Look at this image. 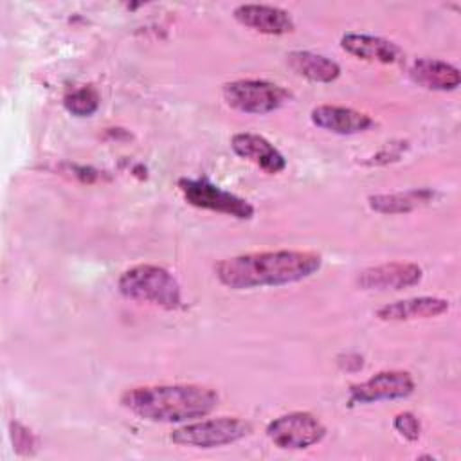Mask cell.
Instances as JSON below:
<instances>
[{
	"label": "cell",
	"instance_id": "16",
	"mask_svg": "<svg viewBox=\"0 0 461 461\" xmlns=\"http://www.w3.org/2000/svg\"><path fill=\"white\" fill-rule=\"evenodd\" d=\"M286 63L295 74L313 83H331L340 76L337 61L310 50H294L286 54Z\"/></svg>",
	"mask_w": 461,
	"mask_h": 461
},
{
	"label": "cell",
	"instance_id": "6",
	"mask_svg": "<svg viewBox=\"0 0 461 461\" xmlns=\"http://www.w3.org/2000/svg\"><path fill=\"white\" fill-rule=\"evenodd\" d=\"M178 187H180L185 202L191 203L193 207L223 212V214L234 216L238 220H250L254 216V207L247 200L211 184L209 180L180 178Z\"/></svg>",
	"mask_w": 461,
	"mask_h": 461
},
{
	"label": "cell",
	"instance_id": "7",
	"mask_svg": "<svg viewBox=\"0 0 461 461\" xmlns=\"http://www.w3.org/2000/svg\"><path fill=\"white\" fill-rule=\"evenodd\" d=\"M326 434L321 420L310 412H290L272 420L267 425V436L279 448L301 450L319 443Z\"/></svg>",
	"mask_w": 461,
	"mask_h": 461
},
{
	"label": "cell",
	"instance_id": "10",
	"mask_svg": "<svg viewBox=\"0 0 461 461\" xmlns=\"http://www.w3.org/2000/svg\"><path fill=\"white\" fill-rule=\"evenodd\" d=\"M234 18L261 34H286L295 27L288 11L267 4H241L234 9Z\"/></svg>",
	"mask_w": 461,
	"mask_h": 461
},
{
	"label": "cell",
	"instance_id": "12",
	"mask_svg": "<svg viewBox=\"0 0 461 461\" xmlns=\"http://www.w3.org/2000/svg\"><path fill=\"white\" fill-rule=\"evenodd\" d=\"M230 148L241 158L254 162L263 171L276 175L286 167V158L265 137L256 133H236L230 139Z\"/></svg>",
	"mask_w": 461,
	"mask_h": 461
},
{
	"label": "cell",
	"instance_id": "17",
	"mask_svg": "<svg viewBox=\"0 0 461 461\" xmlns=\"http://www.w3.org/2000/svg\"><path fill=\"white\" fill-rule=\"evenodd\" d=\"M434 193L430 189H412L405 193H391V194H375L369 196L371 209L384 214L407 212L420 205H425L432 200Z\"/></svg>",
	"mask_w": 461,
	"mask_h": 461
},
{
	"label": "cell",
	"instance_id": "18",
	"mask_svg": "<svg viewBox=\"0 0 461 461\" xmlns=\"http://www.w3.org/2000/svg\"><path fill=\"white\" fill-rule=\"evenodd\" d=\"M63 104L68 113H72L76 117H88L99 108V94L90 85L79 86L65 95Z\"/></svg>",
	"mask_w": 461,
	"mask_h": 461
},
{
	"label": "cell",
	"instance_id": "4",
	"mask_svg": "<svg viewBox=\"0 0 461 461\" xmlns=\"http://www.w3.org/2000/svg\"><path fill=\"white\" fill-rule=\"evenodd\" d=\"M221 94L230 108L254 115L270 113L292 99L286 88L265 79L230 81L223 85Z\"/></svg>",
	"mask_w": 461,
	"mask_h": 461
},
{
	"label": "cell",
	"instance_id": "3",
	"mask_svg": "<svg viewBox=\"0 0 461 461\" xmlns=\"http://www.w3.org/2000/svg\"><path fill=\"white\" fill-rule=\"evenodd\" d=\"M119 292L133 301L176 310L182 306V292L178 281L162 267L135 265L121 274L117 281Z\"/></svg>",
	"mask_w": 461,
	"mask_h": 461
},
{
	"label": "cell",
	"instance_id": "14",
	"mask_svg": "<svg viewBox=\"0 0 461 461\" xmlns=\"http://www.w3.org/2000/svg\"><path fill=\"white\" fill-rule=\"evenodd\" d=\"M409 74L416 85L427 90H439V92L456 90L461 83L459 70L454 65L436 58L416 59Z\"/></svg>",
	"mask_w": 461,
	"mask_h": 461
},
{
	"label": "cell",
	"instance_id": "8",
	"mask_svg": "<svg viewBox=\"0 0 461 461\" xmlns=\"http://www.w3.org/2000/svg\"><path fill=\"white\" fill-rule=\"evenodd\" d=\"M414 391V380L407 371H380L369 380L351 385L349 403H373L380 400L407 398Z\"/></svg>",
	"mask_w": 461,
	"mask_h": 461
},
{
	"label": "cell",
	"instance_id": "13",
	"mask_svg": "<svg viewBox=\"0 0 461 461\" xmlns=\"http://www.w3.org/2000/svg\"><path fill=\"white\" fill-rule=\"evenodd\" d=\"M340 47L351 56H357L358 59L384 65L398 61L402 54L400 47L394 41L364 32H346L340 38Z\"/></svg>",
	"mask_w": 461,
	"mask_h": 461
},
{
	"label": "cell",
	"instance_id": "2",
	"mask_svg": "<svg viewBox=\"0 0 461 461\" xmlns=\"http://www.w3.org/2000/svg\"><path fill=\"white\" fill-rule=\"evenodd\" d=\"M121 403L148 421L178 423L207 416L218 405V394L211 387L194 384L146 385L126 391Z\"/></svg>",
	"mask_w": 461,
	"mask_h": 461
},
{
	"label": "cell",
	"instance_id": "19",
	"mask_svg": "<svg viewBox=\"0 0 461 461\" xmlns=\"http://www.w3.org/2000/svg\"><path fill=\"white\" fill-rule=\"evenodd\" d=\"M9 430H11L13 447H14V450H16L18 454L27 456V454H32V452H34L38 441H36L34 434H32L27 427H23V425L18 423V421H13V423L9 425Z\"/></svg>",
	"mask_w": 461,
	"mask_h": 461
},
{
	"label": "cell",
	"instance_id": "9",
	"mask_svg": "<svg viewBox=\"0 0 461 461\" xmlns=\"http://www.w3.org/2000/svg\"><path fill=\"white\" fill-rule=\"evenodd\" d=\"M423 270L416 263H403V261H393L384 263L378 267H371L362 270L357 276V285L362 290H403L409 286H414L421 281Z\"/></svg>",
	"mask_w": 461,
	"mask_h": 461
},
{
	"label": "cell",
	"instance_id": "1",
	"mask_svg": "<svg viewBox=\"0 0 461 461\" xmlns=\"http://www.w3.org/2000/svg\"><path fill=\"white\" fill-rule=\"evenodd\" d=\"M322 258L310 250L252 252L221 259L214 272L221 285L232 290L281 286L315 274Z\"/></svg>",
	"mask_w": 461,
	"mask_h": 461
},
{
	"label": "cell",
	"instance_id": "5",
	"mask_svg": "<svg viewBox=\"0 0 461 461\" xmlns=\"http://www.w3.org/2000/svg\"><path fill=\"white\" fill-rule=\"evenodd\" d=\"M252 430L250 423L240 418L220 416L211 420H202L194 423H187L171 432V441L184 447L196 448H214L221 445L234 443Z\"/></svg>",
	"mask_w": 461,
	"mask_h": 461
},
{
	"label": "cell",
	"instance_id": "15",
	"mask_svg": "<svg viewBox=\"0 0 461 461\" xmlns=\"http://www.w3.org/2000/svg\"><path fill=\"white\" fill-rule=\"evenodd\" d=\"M448 310V301L441 297H411L403 301H394L382 306L376 317L382 321H412V319H430L445 313Z\"/></svg>",
	"mask_w": 461,
	"mask_h": 461
},
{
	"label": "cell",
	"instance_id": "20",
	"mask_svg": "<svg viewBox=\"0 0 461 461\" xmlns=\"http://www.w3.org/2000/svg\"><path fill=\"white\" fill-rule=\"evenodd\" d=\"M393 427L396 429V432L400 436H403L409 441H416L420 438L421 427H420L418 418L412 412H400V414H396V418L393 421Z\"/></svg>",
	"mask_w": 461,
	"mask_h": 461
},
{
	"label": "cell",
	"instance_id": "11",
	"mask_svg": "<svg viewBox=\"0 0 461 461\" xmlns=\"http://www.w3.org/2000/svg\"><path fill=\"white\" fill-rule=\"evenodd\" d=\"M312 122L326 131L339 133V135H353L369 130L375 121L358 110L335 106V104H321L315 106L310 113Z\"/></svg>",
	"mask_w": 461,
	"mask_h": 461
}]
</instances>
